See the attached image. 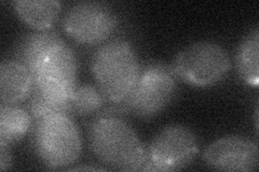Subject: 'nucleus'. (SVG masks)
Returning a JSON list of instances; mask_svg holds the SVG:
<instances>
[{
	"label": "nucleus",
	"mask_w": 259,
	"mask_h": 172,
	"mask_svg": "<svg viewBox=\"0 0 259 172\" xmlns=\"http://www.w3.org/2000/svg\"><path fill=\"white\" fill-rule=\"evenodd\" d=\"M89 145L97 160L113 170H143L147 158V151L139 136L117 117L102 116L92 122Z\"/></svg>",
	"instance_id": "obj_1"
},
{
	"label": "nucleus",
	"mask_w": 259,
	"mask_h": 172,
	"mask_svg": "<svg viewBox=\"0 0 259 172\" xmlns=\"http://www.w3.org/2000/svg\"><path fill=\"white\" fill-rule=\"evenodd\" d=\"M91 70L105 98L116 103L126 99L141 71L133 46L120 39L97 48L91 60Z\"/></svg>",
	"instance_id": "obj_2"
},
{
	"label": "nucleus",
	"mask_w": 259,
	"mask_h": 172,
	"mask_svg": "<svg viewBox=\"0 0 259 172\" xmlns=\"http://www.w3.org/2000/svg\"><path fill=\"white\" fill-rule=\"evenodd\" d=\"M34 146L44 165L52 169H62L78 159L82 150V141L70 116L55 114L36 121Z\"/></svg>",
	"instance_id": "obj_3"
},
{
	"label": "nucleus",
	"mask_w": 259,
	"mask_h": 172,
	"mask_svg": "<svg viewBox=\"0 0 259 172\" xmlns=\"http://www.w3.org/2000/svg\"><path fill=\"white\" fill-rule=\"evenodd\" d=\"M176 86L173 68L162 63H152L140 71L132 92L122 103L133 116L151 119L172 101Z\"/></svg>",
	"instance_id": "obj_4"
},
{
	"label": "nucleus",
	"mask_w": 259,
	"mask_h": 172,
	"mask_svg": "<svg viewBox=\"0 0 259 172\" xmlns=\"http://www.w3.org/2000/svg\"><path fill=\"white\" fill-rule=\"evenodd\" d=\"M230 69V59L223 46L199 41L185 47L173 63L176 77L193 86H210L223 80Z\"/></svg>",
	"instance_id": "obj_5"
},
{
	"label": "nucleus",
	"mask_w": 259,
	"mask_h": 172,
	"mask_svg": "<svg viewBox=\"0 0 259 172\" xmlns=\"http://www.w3.org/2000/svg\"><path fill=\"white\" fill-rule=\"evenodd\" d=\"M199 152L196 135L184 125L162 128L152 139L143 170L174 171L188 167Z\"/></svg>",
	"instance_id": "obj_6"
},
{
	"label": "nucleus",
	"mask_w": 259,
	"mask_h": 172,
	"mask_svg": "<svg viewBox=\"0 0 259 172\" xmlns=\"http://www.w3.org/2000/svg\"><path fill=\"white\" fill-rule=\"evenodd\" d=\"M76 59L65 43L54 46L32 75V89L61 103H70L76 88Z\"/></svg>",
	"instance_id": "obj_7"
},
{
	"label": "nucleus",
	"mask_w": 259,
	"mask_h": 172,
	"mask_svg": "<svg viewBox=\"0 0 259 172\" xmlns=\"http://www.w3.org/2000/svg\"><path fill=\"white\" fill-rule=\"evenodd\" d=\"M117 23V15L107 5L82 2L75 4L67 10L63 27L77 42L97 44L110 37Z\"/></svg>",
	"instance_id": "obj_8"
},
{
	"label": "nucleus",
	"mask_w": 259,
	"mask_h": 172,
	"mask_svg": "<svg viewBox=\"0 0 259 172\" xmlns=\"http://www.w3.org/2000/svg\"><path fill=\"white\" fill-rule=\"evenodd\" d=\"M203 159L215 170L253 171L258 167V147L244 137L227 136L207 147Z\"/></svg>",
	"instance_id": "obj_9"
},
{
	"label": "nucleus",
	"mask_w": 259,
	"mask_h": 172,
	"mask_svg": "<svg viewBox=\"0 0 259 172\" xmlns=\"http://www.w3.org/2000/svg\"><path fill=\"white\" fill-rule=\"evenodd\" d=\"M34 86L31 73L15 61L0 64V101L16 104L30 95Z\"/></svg>",
	"instance_id": "obj_10"
},
{
	"label": "nucleus",
	"mask_w": 259,
	"mask_h": 172,
	"mask_svg": "<svg viewBox=\"0 0 259 172\" xmlns=\"http://www.w3.org/2000/svg\"><path fill=\"white\" fill-rule=\"evenodd\" d=\"M64 43L62 38L51 30H39L23 37L15 50V62L23 65L31 76L40 63L56 45Z\"/></svg>",
	"instance_id": "obj_11"
},
{
	"label": "nucleus",
	"mask_w": 259,
	"mask_h": 172,
	"mask_svg": "<svg viewBox=\"0 0 259 172\" xmlns=\"http://www.w3.org/2000/svg\"><path fill=\"white\" fill-rule=\"evenodd\" d=\"M12 6L23 22L38 30L50 29L61 11L56 0H16Z\"/></svg>",
	"instance_id": "obj_12"
},
{
	"label": "nucleus",
	"mask_w": 259,
	"mask_h": 172,
	"mask_svg": "<svg viewBox=\"0 0 259 172\" xmlns=\"http://www.w3.org/2000/svg\"><path fill=\"white\" fill-rule=\"evenodd\" d=\"M31 125L30 113L15 104H0V144L19 141Z\"/></svg>",
	"instance_id": "obj_13"
},
{
	"label": "nucleus",
	"mask_w": 259,
	"mask_h": 172,
	"mask_svg": "<svg viewBox=\"0 0 259 172\" xmlns=\"http://www.w3.org/2000/svg\"><path fill=\"white\" fill-rule=\"evenodd\" d=\"M258 50L259 31L255 28L242 41L237 53V68L241 79L255 87L259 82Z\"/></svg>",
	"instance_id": "obj_14"
},
{
	"label": "nucleus",
	"mask_w": 259,
	"mask_h": 172,
	"mask_svg": "<svg viewBox=\"0 0 259 172\" xmlns=\"http://www.w3.org/2000/svg\"><path fill=\"white\" fill-rule=\"evenodd\" d=\"M105 96L99 87L91 84H84L75 88L70 99L71 114L77 116H90L99 111L104 104Z\"/></svg>",
	"instance_id": "obj_15"
},
{
	"label": "nucleus",
	"mask_w": 259,
	"mask_h": 172,
	"mask_svg": "<svg viewBox=\"0 0 259 172\" xmlns=\"http://www.w3.org/2000/svg\"><path fill=\"white\" fill-rule=\"evenodd\" d=\"M12 165V158L8 145L0 144V170L5 171Z\"/></svg>",
	"instance_id": "obj_16"
}]
</instances>
